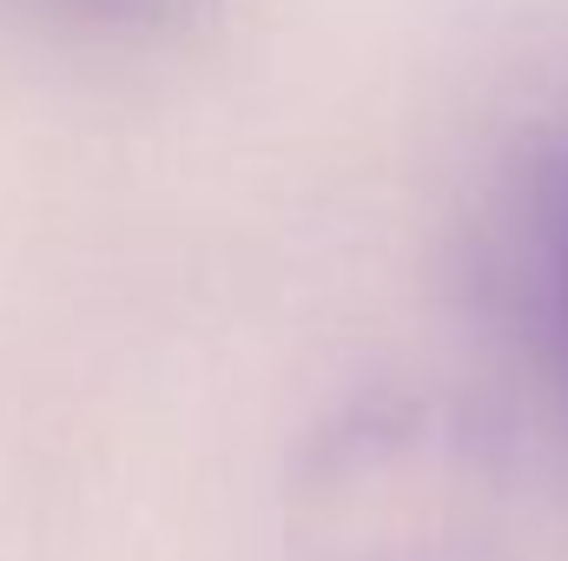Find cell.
Segmentation results:
<instances>
[{
	"label": "cell",
	"instance_id": "obj_1",
	"mask_svg": "<svg viewBox=\"0 0 568 561\" xmlns=\"http://www.w3.org/2000/svg\"><path fill=\"white\" fill-rule=\"evenodd\" d=\"M503 232H509V278L529 344L556 397L568 404V120H549L516 145Z\"/></svg>",
	"mask_w": 568,
	"mask_h": 561
},
{
	"label": "cell",
	"instance_id": "obj_2",
	"mask_svg": "<svg viewBox=\"0 0 568 561\" xmlns=\"http://www.w3.org/2000/svg\"><path fill=\"white\" fill-rule=\"evenodd\" d=\"M53 7L87 13V20H152V13H165L172 0H53Z\"/></svg>",
	"mask_w": 568,
	"mask_h": 561
}]
</instances>
